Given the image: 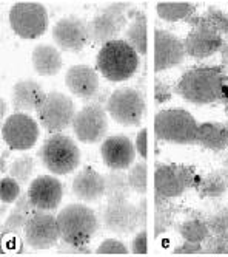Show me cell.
Listing matches in <instances>:
<instances>
[{
    "instance_id": "6da1fadb",
    "label": "cell",
    "mask_w": 228,
    "mask_h": 257,
    "mask_svg": "<svg viewBox=\"0 0 228 257\" xmlns=\"http://www.w3.org/2000/svg\"><path fill=\"white\" fill-rule=\"evenodd\" d=\"M226 82L228 75L220 65L194 67L180 76L174 91L190 104L208 105L220 102Z\"/></svg>"
},
{
    "instance_id": "7a4b0ae2",
    "label": "cell",
    "mask_w": 228,
    "mask_h": 257,
    "mask_svg": "<svg viewBox=\"0 0 228 257\" xmlns=\"http://www.w3.org/2000/svg\"><path fill=\"white\" fill-rule=\"evenodd\" d=\"M139 54L128 42L114 39L104 44L99 50L96 68L110 82H124L136 73Z\"/></svg>"
},
{
    "instance_id": "3957f363",
    "label": "cell",
    "mask_w": 228,
    "mask_h": 257,
    "mask_svg": "<svg viewBox=\"0 0 228 257\" xmlns=\"http://www.w3.org/2000/svg\"><path fill=\"white\" fill-rule=\"evenodd\" d=\"M60 240L76 246H88L99 228L98 215L90 206L72 203L57 214Z\"/></svg>"
},
{
    "instance_id": "277c9868",
    "label": "cell",
    "mask_w": 228,
    "mask_h": 257,
    "mask_svg": "<svg viewBox=\"0 0 228 257\" xmlns=\"http://www.w3.org/2000/svg\"><path fill=\"white\" fill-rule=\"evenodd\" d=\"M198 128L199 122L185 108H164L154 118V134L158 140L168 144H196Z\"/></svg>"
},
{
    "instance_id": "5b68a950",
    "label": "cell",
    "mask_w": 228,
    "mask_h": 257,
    "mask_svg": "<svg viewBox=\"0 0 228 257\" xmlns=\"http://www.w3.org/2000/svg\"><path fill=\"white\" fill-rule=\"evenodd\" d=\"M37 155L44 166L54 175H68L80 164L78 144L64 134H52L46 138Z\"/></svg>"
},
{
    "instance_id": "8992f818",
    "label": "cell",
    "mask_w": 228,
    "mask_h": 257,
    "mask_svg": "<svg viewBox=\"0 0 228 257\" xmlns=\"http://www.w3.org/2000/svg\"><path fill=\"white\" fill-rule=\"evenodd\" d=\"M134 8L131 2H112L98 11L88 22L91 42L104 45L118 39V36L126 30L130 24V11Z\"/></svg>"
},
{
    "instance_id": "52a82bcc",
    "label": "cell",
    "mask_w": 228,
    "mask_h": 257,
    "mask_svg": "<svg viewBox=\"0 0 228 257\" xmlns=\"http://www.w3.org/2000/svg\"><path fill=\"white\" fill-rule=\"evenodd\" d=\"M199 175L190 164L158 163L154 169V197L178 198L186 189L194 188Z\"/></svg>"
},
{
    "instance_id": "ba28073f",
    "label": "cell",
    "mask_w": 228,
    "mask_h": 257,
    "mask_svg": "<svg viewBox=\"0 0 228 257\" xmlns=\"http://www.w3.org/2000/svg\"><path fill=\"white\" fill-rule=\"evenodd\" d=\"M106 112L114 121L125 127H138L142 124L146 104L140 91L131 87H122L114 90L106 101Z\"/></svg>"
},
{
    "instance_id": "9c48e42d",
    "label": "cell",
    "mask_w": 228,
    "mask_h": 257,
    "mask_svg": "<svg viewBox=\"0 0 228 257\" xmlns=\"http://www.w3.org/2000/svg\"><path fill=\"white\" fill-rule=\"evenodd\" d=\"M10 27L22 39H37L48 30V11L39 2H17L8 14Z\"/></svg>"
},
{
    "instance_id": "30bf717a",
    "label": "cell",
    "mask_w": 228,
    "mask_h": 257,
    "mask_svg": "<svg viewBox=\"0 0 228 257\" xmlns=\"http://www.w3.org/2000/svg\"><path fill=\"white\" fill-rule=\"evenodd\" d=\"M36 113L45 131L52 135L62 134L65 128H68L78 112H76L74 102L70 96L60 91H50L45 95Z\"/></svg>"
},
{
    "instance_id": "8fae6325",
    "label": "cell",
    "mask_w": 228,
    "mask_h": 257,
    "mask_svg": "<svg viewBox=\"0 0 228 257\" xmlns=\"http://www.w3.org/2000/svg\"><path fill=\"white\" fill-rule=\"evenodd\" d=\"M72 132L80 143L96 144L105 140L108 132V112L100 102L82 107L72 119Z\"/></svg>"
},
{
    "instance_id": "7c38bea8",
    "label": "cell",
    "mask_w": 228,
    "mask_h": 257,
    "mask_svg": "<svg viewBox=\"0 0 228 257\" xmlns=\"http://www.w3.org/2000/svg\"><path fill=\"white\" fill-rule=\"evenodd\" d=\"M25 242L34 249H50L60 242L57 215L50 211L34 209L24 228Z\"/></svg>"
},
{
    "instance_id": "4fadbf2b",
    "label": "cell",
    "mask_w": 228,
    "mask_h": 257,
    "mask_svg": "<svg viewBox=\"0 0 228 257\" xmlns=\"http://www.w3.org/2000/svg\"><path fill=\"white\" fill-rule=\"evenodd\" d=\"M39 134V124L28 113L14 112L2 121V140L11 151H30Z\"/></svg>"
},
{
    "instance_id": "5bb4252c",
    "label": "cell",
    "mask_w": 228,
    "mask_h": 257,
    "mask_svg": "<svg viewBox=\"0 0 228 257\" xmlns=\"http://www.w3.org/2000/svg\"><path fill=\"white\" fill-rule=\"evenodd\" d=\"M51 36L57 48L70 53H80L91 42L88 24L78 16H66L57 21Z\"/></svg>"
},
{
    "instance_id": "9a60e30c",
    "label": "cell",
    "mask_w": 228,
    "mask_h": 257,
    "mask_svg": "<svg viewBox=\"0 0 228 257\" xmlns=\"http://www.w3.org/2000/svg\"><path fill=\"white\" fill-rule=\"evenodd\" d=\"M104 228L118 235H130L140 229L138 205H131L128 200H111L102 212Z\"/></svg>"
},
{
    "instance_id": "2e32d148",
    "label": "cell",
    "mask_w": 228,
    "mask_h": 257,
    "mask_svg": "<svg viewBox=\"0 0 228 257\" xmlns=\"http://www.w3.org/2000/svg\"><path fill=\"white\" fill-rule=\"evenodd\" d=\"M185 44L176 34L158 28L154 31V71H166L184 62Z\"/></svg>"
},
{
    "instance_id": "e0dca14e",
    "label": "cell",
    "mask_w": 228,
    "mask_h": 257,
    "mask_svg": "<svg viewBox=\"0 0 228 257\" xmlns=\"http://www.w3.org/2000/svg\"><path fill=\"white\" fill-rule=\"evenodd\" d=\"M26 195L34 209L51 212L60 205L64 197V186L59 178L52 175H40L31 181Z\"/></svg>"
},
{
    "instance_id": "ac0fdd59",
    "label": "cell",
    "mask_w": 228,
    "mask_h": 257,
    "mask_svg": "<svg viewBox=\"0 0 228 257\" xmlns=\"http://www.w3.org/2000/svg\"><path fill=\"white\" fill-rule=\"evenodd\" d=\"M136 146L125 135H112L102 141V161L110 171H125L132 166L136 158Z\"/></svg>"
},
{
    "instance_id": "d6986e66",
    "label": "cell",
    "mask_w": 228,
    "mask_h": 257,
    "mask_svg": "<svg viewBox=\"0 0 228 257\" xmlns=\"http://www.w3.org/2000/svg\"><path fill=\"white\" fill-rule=\"evenodd\" d=\"M65 85L74 96L92 99L99 93V75L90 65H72L65 73Z\"/></svg>"
},
{
    "instance_id": "ffe728a7",
    "label": "cell",
    "mask_w": 228,
    "mask_h": 257,
    "mask_svg": "<svg viewBox=\"0 0 228 257\" xmlns=\"http://www.w3.org/2000/svg\"><path fill=\"white\" fill-rule=\"evenodd\" d=\"M72 194L84 203H94V201L105 197L106 181L105 175L99 174L91 166L80 169V172L72 180Z\"/></svg>"
},
{
    "instance_id": "44dd1931",
    "label": "cell",
    "mask_w": 228,
    "mask_h": 257,
    "mask_svg": "<svg viewBox=\"0 0 228 257\" xmlns=\"http://www.w3.org/2000/svg\"><path fill=\"white\" fill-rule=\"evenodd\" d=\"M186 56L193 59H206L222 50L225 39L222 36L204 31L200 28H192L184 39Z\"/></svg>"
},
{
    "instance_id": "7402d4cb",
    "label": "cell",
    "mask_w": 228,
    "mask_h": 257,
    "mask_svg": "<svg viewBox=\"0 0 228 257\" xmlns=\"http://www.w3.org/2000/svg\"><path fill=\"white\" fill-rule=\"evenodd\" d=\"M45 91L39 82L32 79H24L14 84L11 91V104L12 108L18 113H31L36 112L45 98Z\"/></svg>"
},
{
    "instance_id": "603a6c76",
    "label": "cell",
    "mask_w": 228,
    "mask_h": 257,
    "mask_svg": "<svg viewBox=\"0 0 228 257\" xmlns=\"http://www.w3.org/2000/svg\"><path fill=\"white\" fill-rule=\"evenodd\" d=\"M31 62L32 68L39 76H54L57 75L64 65L62 54L59 48L54 45L40 44L34 47L31 53Z\"/></svg>"
},
{
    "instance_id": "cb8c5ba5",
    "label": "cell",
    "mask_w": 228,
    "mask_h": 257,
    "mask_svg": "<svg viewBox=\"0 0 228 257\" xmlns=\"http://www.w3.org/2000/svg\"><path fill=\"white\" fill-rule=\"evenodd\" d=\"M196 144L213 152H222L228 149V125L216 121L200 122Z\"/></svg>"
},
{
    "instance_id": "d4e9b609",
    "label": "cell",
    "mask_w": 228,
    "mask_h": 257,
    "mask_svg": "<svg viewBox=\"0 0 228 257\" xmlns=\"http://www.w3.org/2000/svg\"><path fill=\"white\" fill-rule=\"evenodd\" d=\"M130 19L126 30L124 31V41L128 42L136 53L145 56L148 50V38H146V16L144 11L132 8L130 11Z\"/></svg>"
},
{
    "instance_id": "484cf974",
    "label": "cell",
    "mask_w": 228,
    "mask_h": 257,
    "mask_svg": "<svg viewBox=\"0 0 228 257\" xmlns=\"http://www.w3.org/2000/svg\"><path fill=\"white\" fill-rule=\"evenodd\" d=\"M200 198H220L228 191V177L222 169L212 171L205 175H199L193 188Z\"/></svg>"
},
{
    "instance_id": "4316f807",
    "label": "cell",
    "mask_w": 228,
    "mask_h": 257,
    "mask_svg": "<svg viewBox=\"0 0 228 257\" xmlns=\"http://www.w3.org/2000/svg\"><path fill=\"white\" fill-rule=\"evenodd\" d=\"M32 205L30 203L26 192L18 197V200L14 203V208L11 209L10 215L6 217V220L2 222V237L8 235V234H16L20 229L25 228L30 215L32 214Z\"/></svg>"
},
{
    "instance_id": "83f0119b",
    "label": "cell",
    "mask_w": 228,
    "mask_h": 257,
    "mask_svg": "<svg viewBox=\"0 0 228 257\" xmlns=\"http://www.w3.org/2000/svg\"><path fill=\"white\" fill-rule=\"evenodd\" d=\"M194 28L225 38L228 36V13L218 7H208L202 14H199V21Z\"/></svg>"
},
{
    "instance_id": "f1b7e54d",
    "label": "cell",
    "mask_w": 228,
    "mask_h": 257,
    "mask_svg": "<svg viewBox=\"0 0 228 257\" xmlns=\"http://www.w3.org/2000/svg\"><path fill=\"white\" fill-rule=\"evenodd\" d=\"M154 237H159L160 234L166 232L170 226L173 225L174 217L178 212V206L171 203L168 198L154 197Z\"/></svg>"
},
{
    "instance_id": "f546056e",
    "label": "cell",
    "mask_w": 228,
    "mask_h": 257,
    "mask_svg": "<svg viewBox=\"0 0 228 257\" xmlns=\"http://www.w3.org/2000/svg\"><path fill=\"white\" fill-rule=\"evenodd\" d=\"M158 16L165 22H179L198 11V5L190 2H160L156 7Z\"/></svg>"
},
{
    "instance_id": "4dcf8cb0",
    "label": "cell",
    "mask_w": 228,
    "mask_h": 257,
    "mask_svg": "<svg viewBox=\"0 0 228 257\" xmlns=\"http://www.w3.org/2000/svg\"><path fill=\"white\" fill-rule=\"evenodd\" d=\"M180 237L185 242H193V243H205L210 237V229H208L206 220L205 218H188L185 222H182L178 228Z\"/></svg>"
},
{
    "instance_id": "1f68e13d",
    "label": "cell",
    "mask_w": 228,
    "mask_h": 257,
    "mask_svg": "<svg viewBox=\"0 0 228 257\" xmlns=\"http://www.w3.org/2000/svg\"><path fill=\"white\" fill-rule=\"evenodd\" d=\"M106 181V201L111 200H128L131 186L128 183V175L124 171H110L105 175Z\"/></svg>"
},
{
    "instance_id": "d6a6232c",
    "label": "cell",
    "mask_w": 228,
    "mask_h": 257,
    "mask_svg": "<svg viewBox=\"0 0 228 257\" xmlns=\"http://www.w3.org/2000/svg\"><path fill=\"white\" fill-rule=\"evenodd\" d=\"M34 169H36L34 158L31 155H22V157L16 158L10 164L8 175H11L14 180H17L24 186V185H28V183H30Z\"/></svg>"
},
{
    "instance_id": "836d02e7",
    "label": "cell",
    "mask_w": 228,
    "mask_h": 257,
    "mask_svg": "<svg viewBox=\"0 0 228 257\" xmlns=\"http://www.w3.org/2000/svg\"><path fill=\"white\" fill-rule=\"evenodd\" d=\"M128 183L131 186V191L136 192L138 195L144 197L146 194V178H148V168L146 161H139L128 169Z\"/></svg>"
},
{
    "instance_id": "e575fe53",
    "label": "cell",
    "mask_w": 228,
    "mask_h": 257,
    "mask_svg": "<svg viewBox=\"0 0 228 257\" xmlns=\"http://www.w3.org/2000/svg\"><path fill=\"white\" fill-rule=\"evenodd\" d=\"M22 195V185L11 175H4L0 180V200L2 203L11 205L16 203L18 197Z\"/></svg>"
},
{
    "instance_id": "d590c367",
    "label": "cell",
    "mask_w": 228,
    "mask_h": 257,
    "mask_svg": "<svg viewBox=\"0 0 228 257\" xmlns=\"http://www.w3.org/2000/svg\"><path fill=\"white\" fill-rule=\"evenodd\" d=\"M205 220L212 235H219V237L228 235V206L218 209L212 215H208Z\"/></svg>"
},
{
    "instance_id": "8d00e7d4",
    "label": "cell",
    "mask_w": 228,
    "mask_h": 257,
    "mask_svg": "<svg viewBox=\"0 0 228 257\" xmlns=\"http://www.w3.org/2000/svg\"><path fill=\"white\" fill-rule=\"evenodd\" d=\"M204 252L206 254H228V235H210L204 243Z\"/></svg>"
},
{
    "instance_id": "74e56055",
    "label": "cell",
    "mask_w": 228,
    "mask_h": 257,
    "mask_svg": "<svg viewBox=\"0 0 228 257\" xmlns=\"http://www.w3.org/2000/svg\"><path fill=\"white\" fill-rule=\"evenodd\" d=\"M96 252L98 254H126L128 248L120 240H118V238H106V240H104L98 246Z\"/></svg>"
},
{
    "instance_id": "f35d334b",
    "label": "cell",
    "mask_w": 228,
    "mask_h": 257,
    "mask_svg": "<svg viewBox=\"0 0 228 257\" xmlns=\"http://www.w3.org/2000/svg\"><path fill=\"white\" fill-rule=\"evenodd\" d=\"M173 96V88L160 78L154 79V101L156 104H165Z\"/></svg>"
},
{
    "instance_id": "ab89813d",
    "label": "cell",
    "mask_w": 228,
    "mask_h": 257,
    "mask_svg": "<svg viewBox=\"0 0 228 257\" xmlns=\"http://www.w3.org/2000/svg\"><path fill=\"white\" fill-rule=\"evenodd\" d=\"M148 249V232L146 229H139V232L136 234L134 240L131 243V252L134 254H145Z\"/></svg>"
},
{
    "instance_id": "60d3db41",
    "label": "cell",
    "mask_w": 228,
    "mask_h": 257,
    "mask_svg": "<svg viewBox=\"0 0 228 257\" xmlns=\"http://www.w3.org/2000/svg\"><path fill=\"white\" fill-rule=\"evenodd\" d=\"M134 146H136L138 154L145 161L146 157H148V131H146V128H140V131H139V134L136 137V141H134Z\"/></svg>"
},
{
    "instance_id": "b9f144b4",
    "label": "cell",
    "mask_w": 228,
    "mask_h": 257,
    "mask_svg": "<svg viewBox=\"0 0 228 257\" xmlns=\"http://www.w3.org/2000/svg\"><path fill=\"white\" fill-rule=\"evenodd\" d=\"M173 252L176 254H202L204 245L202 243H193V242H184L182 245H178Z\"/></svg>"
},
{
    "instance_id": "7bdbcfd3",
    "label": "cell",
    "mask_w": 228,
    "mask_h": 257,
    "mask_svg": "<svg viewBox=\"0 0 228 257\" xmlns=\"http://www.w3.org/2000/svg\"><path fill=\"white\" fill-rule=\"evenodd\" d=\"M56 248L60 252H68V254H88L91 252L90 246H76V245H70L60 240V243H57Z\"/></svg>"
},
{
    "instance_id": "ee69618b",
    "label": "cell",
    "mask_w": 228,
    "mask_h": 257,
    "mask_svg": "<svg viewBox=\"0 0 228 257\" xmlns=\"http://www.w3.org/2000/svg\"><path fill=\"white\" fill-rule=\"evenodd\" d=\"M138 211H139V220H140V229H144L146 225V198H145V195L138 203Z\"/></svg>"
},
{
    "instance_id": "f6af8a7d",
    "label": "cell",
    "mask_w": 228,
    "mask_h": 257,
    "mask_svg": "<svg viewBox=\"0 0 228 257\" xmlns=\"http://www.w3.org/2000/svg\"><path fill=\"white\" fill-rule=\"evenodd\" d=\"M219 53H220V67L225 70V73L228 75V42L224 44V47H222V50Z\"/></svg>"
},
{
    "instance_id": "bcb514c9",
    "label": "cell",
    "mask_w": 228,
    "mask_h": 257,
    "mask_svg": "<svg viewBox=\"0 0 228 257\" xmlns=\"http://www.w3.org/2000/svg\"><path fill=\"white\" fill-rule=\"evenodd\" d=\"M6 157H8V154L4 151L2 152V157H0V174H2V175H5L10 171V166L6 164Z\"/></svg>"
},
{
    "instance_id": "7dc6e473",
    "label": "cell",
    "mask_w": 228,
    "mask_h": 257,
    "mask_svg": "<svg viewBox=\"0 0 228 257\" xmlns=\"http://www.w3.org/2000/svg\"><path fill=\"white\" fill-rule=\"evenodd\" d=\"M220 104L224 105V110H225V113H228V82H226V84H225V87H224Z\"/></svg>"
},
{
    "instance_id": "c3c4849f",
    "label": "cell",
    "mask_w": 228,
    "mask_h": 257,
    "mask_svg": "<svg viewBox=\"0 0 228 257\" xmlns=\"http://www.w3.org/2000/svg\"><path fill=\"white\" fill-rule=\"evenodd\" d=\"M6 110H8L6 101H5V98H2L0 99V118H2V121L6 119Z\"/></svg>"
},
{
    "instance_id": "681fc988",
    "label": "cell",
    "mask_w": 228,
    "mask_h": 257,
    "mask_svg": "<svg viewBox=\"0 0 228 257\" xmlns=\"http://www.w3.org/2000/svg\"><path fill=\"white\" fill-rule=\"evenodd\" d=\"M222 171H224V174L228 177V155L222 160V168H220Z\"/></svg>"
},
{
    "instance_id": "f907efd6",
    "label": "cell",
    "mask_w": 228,
    "mask_h": 257,
    "mask_svg": "<svg viewBox=\"0 0 228 257\" xmlns=\"http://www.w3.org/2000/svg\"><path fill=\"white\" fill-rule=\"evenodd\" d=\"M6 209H8V205H6V203H2V206H0V214H2V215H0V218H2V222H4V220H5V215H6Z\"/></svg>"
}]
</instances>
